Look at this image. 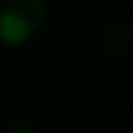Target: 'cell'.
Masks as SVG:
<instances>
[{
	"label": "cell",
	"mask_w": 133,
	"mask_h": 133,
	"mask_svg": "<svg viewBox=\"0 0 133 133\" xmlns=\"http://www.w3.org/2000/svg\"><path fill=\"white\" fill-rule=\"evenodd\" d=\"M48 21V6L42 0H6L0 6V42L18 44L30 42Z\"/></svg>",
	"instance_id": "obj_1"
},
{
	"label": "cell",
	"mask_w": 133,
	"mask_h": 133,
	"mask_svg": "<svg viewBox=\"0 0 133 133\" xmlns=\"http://www.w3.org/2000/svg\"><path fill=\"white\" fill-rule=\"evenodd\" d=\"M12 133H36V130H30V127H15Z\"/></svg>",
	"instance_id": "obj_2"
}]
</instances>
